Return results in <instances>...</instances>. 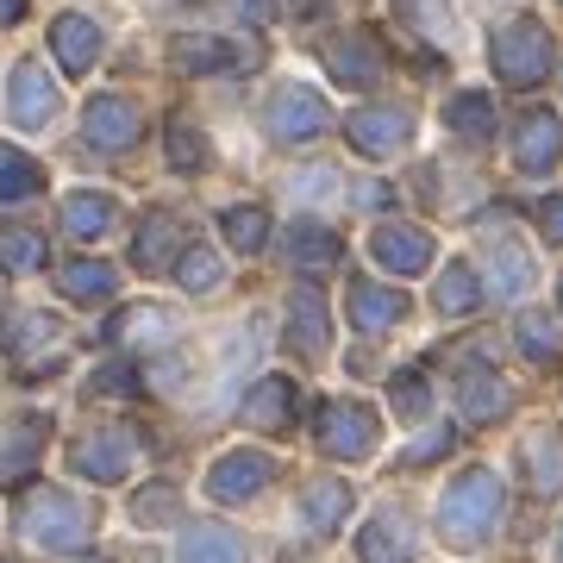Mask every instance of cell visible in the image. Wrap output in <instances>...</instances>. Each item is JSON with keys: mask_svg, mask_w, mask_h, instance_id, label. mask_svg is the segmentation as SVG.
I'll use <instances>...</instances> for the list:
<instances>
[{"mask_svg": "<svg viewBox=\"0 0 563 563\" xmlns=\"http://www.w3.org/2000/svg\"><path fill=\"white\" fill-rule=\"evenodd\" d=\"M501 520V476L495 470H463L439 501V532L451 544H483Z\"/></svg>", "mask_w": 563, "mask_h": 563, "instance_id": "obj_1", "label": "cell"}, {"mask_svg": "<svg viewBox=\"0 0 563 563\" xmlns=\"http://www.w3.org/2000/svg\"><path fill=\"white\" fill-rule=\"evenodd\" d=\"M495 69H501V81H514V88L544 81V69H551V32H544L539 20L501 25V32H495Z\"/></svg>", "mask_w": 563, "mask_h": 563, "instance_id": "obj_2", "label": "cell"}, {"mask_svg": "<svg viewBox=\"0 0 563 563\" xmlns=\"http://www.w3.org/2000/svg\"><path fill=\"white\" fill-rule=\"evenodd\" d=\"M20 532H25L32 544H44V551H57V544H81V539H88V514H81L69 495L44 488V495H32V501H25Z\"/></svg>", "mask_w": 563, "mask_h": 563, "instance_id": "obj_3", "label": "cell"}, {"mask_svg": "<svg viewBox=\"0 0 563 563\" xmlns=\"http://www.w3.org/2000/svg\"><path fill=\"white\" fill-rule=\"evenodd\" d=\"M320 451L325 457H369L376 451V413L369 407H357V401H332L320 413Z\"/></svg>", "mask_w": 563, "mask_h": 563, "instance_id": "obj_4", "label": "cell"}, {"mask_svg": "<svg viewBox=\"0 0 563 563\" xmlns=\"http://www.w3.org/2000/svg\"><path fill=\"white\" fill-rule=\"evenodd\" d=\"M325 101L313 95V88H282L276 101H269V132H276L282 144H307L325 132Z\"/></svg>", "mask_w": 563, "mask_h": 563, "instance_id": "obj_5", "label": "cell"}, {"mask_svg": "<svg viewBox=\"0 0 563 563\" xmlns=\"http://www.w3.org/2000/svg\"><path fill=\"white\" fill-rule=\"evenodd\" d=\"M407 132H413V120H407L401 107H363V113L344 120V139L357 144V151H369V157H395L407 144Z\"/></svg>", "mask_w": 563, "mask_h": 563, "instance_id": "obj_6", "label": "cell"}, {"mask_svg": "<svg viewBox=\"0 0 563 563\" xmlns=\"http://www.w3.org/2000/svg\"><path fill=\"white\" fill-rule=\"evenodd\" d=\"M514 157H520L526 176H544L551 163L563 157V120L551 113V107H532L520 120V139H514Z\"/></svg>", "mask_w": 563, "mask_h": 563, "instance_id": "obj_7", "label": "cell"}, {"mask_svg": "<svg viewBox=\"0 0 563 563\" xmlns=\"http://www.w3.org/2000/svg\"><path fill=\"white\" fill-rule=\"evenodd\" d=\"M81 125H88V144H101V151H125V144L144 132L139 107L120 101V95H95L88 113H81Z\"/></svg>", "mask_w": 563, "mask_h": 563, "instance_id": "obj_8", "label": "cell"}, {"mask_svg": "<svg viewBox=\"0 0 563 563\" xmlns=\"http://www.w3.org/2000/svg\"><path fill=\"white\" fill-rule=\"evenodd\" d=\"M269 483V457L263 451H225L213 463V476H207V495L213 501H244V495H257Z\"/></svg>", "mask_w": 563, "mask_h": 563, "instance_id": "obj_9", "label": "cell"}, {"mask_svg": "<svg viewBox=\"0 0 563 563\" xmlns=\"http://www.w3.org/2000/svg\"><path fill=\"white\" fill-rule=\"evenodd\" d=\"M325 69L344 88H369V81L383 76V51H376V38H363V32H344V38L325 44Z\"/></svg>", "mask_w": 563, "mask_h": 563, "instance_id": "obj_10", "label": "cell"}, {"mask_svg": "<svg viewBox=\"0 0 563 563\" xmlns=\"http://www.w3.org/2000/svg\"><path fill=\"white\" fill-rule=\"evenodd\" d=\"M7 95H13V120L20 125H51V113H57V81L44 76V63H20Z\"/></svg>", "mask_w": 563, "mask_h": 563, "instance_id": "obj_11", "label": "cell"}, {"mask_svg": "<svg viewBox=\"0 0 563 563\" xmlns=\"http://www.w3.org/2000/svg\"><path fill=\"white\" fill-rule=\"evenodd\" d=\"M376 263H383L388 276H420L426 263H432V239H426L420 225H383L376 232Z\"/></svg>", "mask_w": 563, "mask_h": 563, "instance_id": "obj_12", "label": "cell"}, {"mask_svg": "<svg viewBox=\"0 0 563 563\" xmlns=\"http://www.w3.org/2000/svg\"><path fill=\"white\" fill-rule=\"evenodd\" d=\"M51 51H57V63L69 76H81V69H95V57H101V32H95L88 13H63L51 25Z\"/></svg>", "mask_w": 563, "mask_h": 563, "instance_id": "obj_13", "label": "cell"}, {"mask_svg": "<svg viewBox=\"0 0 563 563\" xmlns=\"http://www.w3.org/2000/svg\"><path fill=\"white\" fill-rule=\"evenodd\" d=\"M357 558L363 563H413V526L401 514H376V520L363 526Z\"/></svg>", "mask_w": 563, "mask_h": 563, "instance_id": "obj_14", "label": "cell"}, {"mask_svg": "<svg viewBox=\"0 0 563 563\" xmlns=\"http://www.w3.org/2000/svg\"><path fill=\"white\" fill-rule=\"evenodd\" d=\"M407 313V295L401 288H383V282H351V325L357 332H383Z\"/></svg>", "mask_w": 563, "mask_h": 563, "instance_id": "obj_15", "label": "cell"}, {"mask_svg": "<svg viewBox=\"0 0 563 563\" xmlns=\"http://www.w3.org/2000/svg\"><path fill=\"white\" fill-rule=\"evenodd\" d=\"M288 339L301 344L307 357H320V351H325V301H320V288H313V282H301V288H295V301H288Z\"/></svg>", "mask_w": 563, "mask_h": 563, "instance_id": "obj_16", "label": "cell"}, {"mask_svg": "<svg viewBox=\"0 0 563 563\" xmlns=\"http://www.w3.org/2000/svg\"><path fill=\"white\" fill-rule=\"evenodd\" d=\"M51 426L32 413V420H13L7 432H0V483H20L25 470H32V457H38V444Z\"/></svg>", "mask_w": 563, "mask_h": 563, "instance_id": "obj_17", "label": "cell"}, {"mask_svg": "<svg viewBox=\"0 0 563 563\" xmlns=\"http://www.w3.org/2000/svg\"><path fill=\"white\" fill-rule=\"evenodd\" d=\"M288 257L301 263L307 276H325L332 263H344V244H339V232H325V225L301 220L295 232H288Z\"/></svg>", "mask_w": 563, "mask_h": 563, "instance_id": "obj_18", "label": "cell"}, {"mask_svg": "<svg viewBox=\"0 0 563 563\" xmlns=\"http://www.w3.org/2000/svg\"><path fill=\"white\" fill-rule=\"evenodd\" d=\"M169 57H176V69H195V76H213V69H232V63H244L239 44L213 38V32H195V38H176L169 44Z\"/></svg>", "mask_w": 563, "mask_h": 563, "instance_id": "obj_19", "label": "cell"}, {"mask_svg": "<svg viewBox=\"0 0 563 563\" xmlns=\"http://www.w3.org/2000/svg\"><path fill=\"white\" fill-rule=\"evenodd\" d=\"M125 457H132V432H101L76 451V470L95 476V483H120L125 476Z\"/></svg>", "mask_w": 563, "mask_h": 563, "instance_id": "obj_20", "label": "cell"}, {"mask_svg": "<svg viewBox=\"0 0 563 563\" xmlns=\"http://www.w3.org/2000/svg\"><path fill=\"white\" fill-rule=\"evenodd\" d=\"M181 563H244V544H239V532L201 520L181 532Z\"/></svg>", "mask_w": 563, "mask_h": 563, "instance_id": "obj_21", "label": "cell"}, {"mask_svg": "<svg viewBox=\"0 0 563 563\" xmlns=\"http://www.w3.org/2000/svg\"><path fill=\"white\" fill-rule=\"evenodd\" d=\"M457 401H463V413H470V420H501L514 395H507V383L495 376V369H470V376H463V388H457Z\"/></svg>", "mask_w": 563, "mask_h": 563, "instance_id": "obj_22", "label": "cell"}, {"mask_svg": "<svg viewBox=\"0 0 563 563\" xmlns=\"http://www.w3.org/2000/svg\"><path fill=\"white\" fill-rule=\"evenodd\" d=\"M432 301H439V313H451V320L476 313V301H483V288H476V269H470V263H444L439 288H432Z\"/></svg>", "mask_w": 563, "mask_h": 563, "instance_id": "obj_23", "label": "cell"}, {"mask_svg": "<svg viewBox=\"0 0 563 563\" xmlns=\"http://www.w3.org/2000/svg\"><path fill=\"white\" fill-rule=\"evenodd\" d=\"M57 288L69 301H101V295H113V269L101 257H76L57 269Z\"/></svg>", "mask_w": 563, "mask_h": 563, "instance_id": "obj_24", "label": "cell"}, {"mask_svg": "<svg viewBox=\"0 0 563 563\" xmlns=\"http://www.w3.org/2000/svg\"><path fill=\"white\" fill-rule=\"evenodd\" d=\"M444 120H451V132H457V139H476V144L495 139V101H488V95H476V88L444 107Z\"/></svg>", "mask_w": 563, "mask_h": 563, "instance_id": "obj_25", "label": "cell"}, {"mask_svg": "<svg viewBox=\"0 0 563 563\" xmlns=\"http://www.w3.org/2000/svg\"><path fill=\"white\" fill-rule=\"evenodd\" d=\"M295 401H301V395H295V383H288V376H269V383H257V388H251V401H244V413H251L257 426H282L288 413H295Z\"/></svg>", "mask_w": 563, "mask_h": 563, "instance_id": "obj_26", "label": "cell"}, {"mask_svg": "<svg viewBox=\"0 0 563 563\" xmlns=\"http://www.w3.org/2000/svg\"><path fill=\"white\" fill-rule=\"evenodd\" d=\"M176 239H181L176 220H169V213H151L144 232H139V263H144V269H169V263H181Z\"/></svg>", "mask_w": 563, "mask_h": 563, "instance_id": "obj_27", "label": "cell"}, {"mask_svg": "<svg viewBox=\"0 0 563 563\" xmlns=\"http://www.w3.org/2000/svg\"><path fill=\"white\" fill-rule=\"evenodd\" d=\"M301 514H307V526H313V532H332V526H339V514H351V488H344V483H313L301 495Z\"/></svg>", "mask_w": 563, "mask_h": 563, "instance_id": "obj_28", "label": "cell"}, {"mask_svg": "<svg viewBox=\"0 0 563 563\" xmlns=\"http://www.w3.org/2000/svg\"><path fill=\"white\" fill-rule=\"evenodd\" d=\"M44 169L25 151H13V144H0V201H25V195H38Z\"/></svg>", "mask_w": 563, "mask_h": 563, "instance_id": "obj_29", "label": "cell"}, {"mask_svg": "<svg viewBox=\"0 0 563 563\" xmlns=\"http://www.w3.org/2000/svg\"><path fill=\"white\" fill-rule=\"evenodd\" d=\"M63 225H69L76 239H101L107 225H113V201H107V195H69V201H63Z\"/></svg>", "mask_w": 563, "mask_h": 563, "instance_id": "obj_30", "label": "cell"}, {"mask_svg": "<svg viewBox=\"0 0 563 563\" xmlns=\"http://www.w3.org/2000/svg\"><path fill=\"white\" fill-rule=\"evenodd\" d=\"M0 263H7V269H38V263H51V251H44V232L0 225Z\"/></svg>", "mask_w": 563, "mask_h": 563, "instance_id": "obj_31", "label": "cell"}, {"mask_svg": "<svg viewBox=\"0 0 563 563\" xmlns=\"http://www.w3.org/2000/svg\"><path fill=\"white\" fill-rule=\"evenodd\" d=\"M225 239H232V251H263V239H269V213L263 207H232L225 213Z\"/></svg>", "mask_w": 563, "mask_h": 563, "instance_id": "obj_32", "label": "cell"}, {"mask_svg": "<svg viewBox=\"0 0 563 563\" xmlns=\"http://www.w3.org/2000/svg\"><path fill=\"white\" fill-rule=\"evenodd\" d=\"M526 282H532L526 251H520V244H495V295H501V301H514V295H526Z\"/></svg>", "mask_w": 563, "mask_h": 563, "instance_id": "obj_33", "label": "cell"}, {"mask_svg": "<svg viewBox=\"0 0 563 563\" xmlns=\"http://www.w3.org/2000/svg\"><path fill=\"white\" fill-rule=\"evenodd\" d=\"M526 457H532V488H539V495H551V488L563 483V444L551 439V432H539V439L526 444Z\"/></svg>", "mask_w": 563, "mask_h": 563, "instance_id": "obj_34", "label": "cell"}, {"mask_svg": "<svg viewBox=\"0 0 563 563\" xmlns=\"http://www.w3.org/2000/svg\"><path fill=\"white\" fill-rule=\"evenodd\" d=\"M176 276H181V288H188V295H207V288H220V257H213L207 244H195V251H181Z\"/></svg>", "mask_w": 563, "mask_h": 563, "instance_id": "obj_35", "label": "cell"}, {"mask_svg": "<svg viewBox=\"0 0 563 563\" xmlns=\"http://www.w3.org/2000/svg\"><path fill=\"white\" fill-rule=\"evenodd\" d=\"M395 13L413 20L426 38H451V7H444V0H395Z\"/></svg>", "mask_w": 563, "mask_h": 563, "instance_id": "obj_36", "label": "cell"}, {"mask_svg": "<svg viewBox=\"0 0 563 563\" xmlns=\"http://www.w3.org/2000/svg\"><path fill=\"white\" fill-rule=\"evenodd\" d=\"M176 507H181V495H176L169 483L139 488V495H132V520H139V526H163L169 514H176Z\"/></svg>", "mask_w": 563, "mask_h": 563, "instance_id": "obj_37", "label": "cell"}, {"mask_svg": "<svg viewBox=\"0 0 563 563\" xmlns=\"http://www.w3.org/2000/svg\"><path fill=\"white\" fill-rule=\"evenodd\" d=\"M163 332H169L163 307H132V313H120V320L107 325V339H163Z\"/></svg>", "mask_w": 563, "mask_h": 563, "instance_id": "obj_38", "label": "cell"}, {"mask_svg": "<svg viewBox=\"0 0 563 563\" xmlns=\"http://www.w3.org/2000/svg\"><path fill=\"white\" fill-rule=\"evenodd\" d=\"M169 163H176V169H201V163H207V139L188 120L169 125Z\"/></svg>", "mask_w": 563, "mask_h": 563, "instance_id": "obj_39", "label": "cell"}, {"mask_svg": "<svg viewBox=\"0 0 563 563\" xmlns=\"http://www.w3.org/2000/svg\"><path fill=\"white\" fill-rule=\"evenodd\" d=\"M520 344H526V357H551V351H558V325L544 320V313H526V320H520Z\"/></svg>", "mask_w": 563, "mask_h": 563, "instance_id": "obj_40", "label": "cell"}, {"mask_svg": "<svg viewBox=\"0 0 563 563\" xmlns=\"http://www.w3.org/2000/svg\"><path fill=\"white\" fill-rule=\"evenodd\" d=\"M144 376L132 369V363H107L101 376H95V395H139Z\"/></svg>", "mask_w": 563, "mask_h": 563, "instance_id": "obj_41", "label": "cell"}, {"mask_svg": "<svg viewBox=\"0 0 563 563\" xmlns=\"http://www.w3.org/2000/svg\"><path fill=\"white\" fill-rule=\"evenodd\" d=\"M395 413H401V420H420L426 413V383L420 376H401V383H395Z\"/></svg>", "mask_w": 563, "mask_h": 563, "instance_id": "obj_42", "label": "cell"}, {"mask_svg": "<svg viewBox=\"0 0 563 563\" xmlns=\"http://www.w3.org/2000/svg\"><path fill=\"white\" fill-rule=\"evenodd\" d=\"M439 451H451V432H444V426H439V432H426V439L407 451V463H426V457H439Z\"/></svg>", "mask_w": 563, "mask_h": 563, "instance_id": "obj_43", "label": "cell"}, {"mask_svg": "<svg viewBox=\"0 0 563 563\" xmlns=\"http://www.w3.org/2000/svg\"><path fill=\"white\" fill-rule=\"evenodd\" d=\"M544 239L563 244V195H558V201H544Z\"/></svg>", "mask_w": 563, "mask_h": 563, "instance_id": "obj_44", "label": "cell"}, {"mask_svg": "<svg viewBox=\"0 0 563 563\" xmlns=\"http://www.w3.org/2000/svg\"><path fill=\"white\" fill-rule=\"evenodd\" d=\"M25 13V0H0V25H13Z\"/></svg>", "mask_w": 563, "mask_h": 563, "instance_id": "obj_45", "label": "cell"}, {"mask_svg": "<svg viewBox=\"0 0 563 563\" xmlns=\"http://www.w3.org/2000/svg\"><path fill=\"white\" fill-rule=\"evenodd\" d=\"M239 7H251V20H269V0H239Z\"/></svg>", "mask_w": 563, "mask_h": 563, "instance_id": "obj_46", "label": "cell"}, {"mask_svg": "<svg viewBox=\"0 0 563 563\" xmlns=\"http://www.w3.org/2000/svg\"><path fill=\"white\" fill-rule=\"evenodd\" d=\"M558 558H563V539H558Z\"/></svg>", "mask_w": 563, "mask_h": 563, "instance_id": "obj_47", "label": "cell"}, {"mask_svg": "<svg viewBox=\"0 0 563 563\" xmlns=\"http://www.w3.org/2000/svg\"><path fill=\"white\" fill-rule=\"evenodd\" d=\"M81 563H95V558H81Z\"/></svg>", "mask_w": 563, "mask_h": 563, "instance_id": "obj_48", "label": "cell"}]
</instances>
